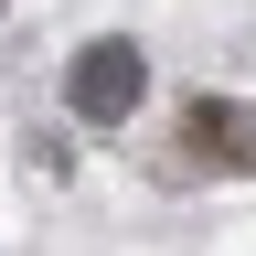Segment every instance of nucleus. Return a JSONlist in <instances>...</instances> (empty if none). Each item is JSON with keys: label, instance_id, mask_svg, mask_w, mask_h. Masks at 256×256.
<instances>
[{"label": "nucleus", "instance_id": "nucleus-1", "mask_svg": "<svg viewBox=\"0 0 256 256\" xmlns=\"http://www.w3.org/2000/svg\"><path fill=\"white\" fill-rule=\"evenodd\" d=\"M139 96H150V64H139V43H86L75 64H64V107H75L86 128H118Z\"/></svg>", "mask_w": 256, "mask_h": 256}, {"label": "nucleus", "instance_id": "nucleus-2", "mask_svg": "<svg viewBox=\"0 0 256 256\" xmlns=\"http://www.w3.org/2000/svg\"><path fill=\"white\" fill-rule=\"evenodd\" d=\"M182 139L214 150V160H256V128H246V107H224V96H192V107H182Z\"/></svg>", "mask_w": 256, "mask_h": 256}, {"label": "nucleus", "instance_id": "nucleus-3", "mask_svg": "<svg viewBox=\"0 0 256 256\" xmlns=\"http://www.w3.org/2000/svg\"><path fill=\"white\" fill-rule=\"evenodd\" d=\"M0 11H11V0H0Z\"/></svg>", "mask_w": 256, "mask_h": 256}]
</instances>
